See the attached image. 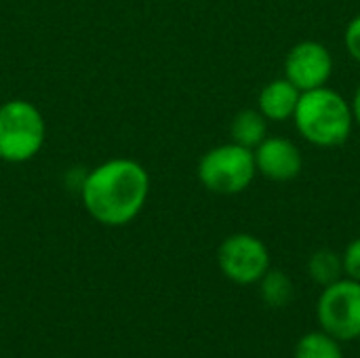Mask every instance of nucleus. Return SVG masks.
Masks as SVG:
<instances>
[{"label":"nucleus","mask_w":360,"mask_h":358,"mask_svg":"<svg viewBox=\"0 0 360 358\" xmlns=\"http://www.w3.org/2000/svg\"><path fill=\"white\" fill-rule=\"evenodd\" d=\"M86 213L103 226H127L150 196L148 171L131 158H112L91 169L80 186Z\"/></svg>","instance_id":"nucleus-1"},{"label":"nucleus","mask_w":360,"mask_h":358,"mask_svg":"<svg viewBox=\"0 0 360 358\" xmlns=\"http://www.w3.org/2000/svg\"><path fill=\"white\" fill-rule=\"evenodd\" d=\"M293 118L300 135L319 148H338L346 143L354 124L352 103L327 87L304 91Z\"/></svg>","instance_id":"nucleus-2"},{"label":"nucleus","mask_w":360,"mask_h":358,"mask_svg":"<svg viewBox=\"0 0 360 358\" xmlns=\"http://www.w3.org/2000/svg\"><path fill=\"white\" fill-rule=\"evenodd\" d=\"M46 122L40 110L25 99H8L0 106V158L27 162L44 146Z\"/></svg>","instance_id":"nucleus-3"},{"label":"nucleus","mask_w":360,"mask_h":358,"mask_svg":"<svg viewBox=\"0 0 360 358\" xmlns=\"http://www.w3.org/2000/svg\"><path fill=\"white\" fill-rule=\"evenodd\" d=\"M257 167L253 150L238 143H224L209 150L198 162L200 184L215 194L232 196L245 192L255 179Z\"/></svg>","instance_id":"nucleus-4"},{"label":"nucleus","mask_w":360,"mask_h":358,"mask_svg":"<svg viewBox=\"0 0 360 358\" xmlns=\"http://www.w3.org/2000/svg\"><path fill=\"white\" fill-rule=\"evenodd\" d=\"M316 319L325 333L340 342H354L360 338V283L354 279H340L323 287L316 304Z\"/></svg>","instance_id":"nucleus-5"},{"label":"nucleus","mask_w":360,"mask_h":358,"mask_svg":"<svg viewBox=\"0 0 360 358\" xmlns=\"http://www.w3.org/2000/svg\"><path fill=\"white\" fill-rule=\"evenodd\" d=\"M217 264L224 276L236 285H257L270 270V251L253 234H232L217 251Z\"/></svg>","instance_id":"nucleus-6"},{"label":"nucleus","mask_w":360,"mask_h":358,"mask_svg":"<svg viewBox=\"0 0 360 358\" xmlns=\"http://www.w3.org/2000/svg\"><path fill=\"white\" fill-rule=\"evenodd\" d=\"M333 74V57L329 49L314 40L295 44L285 59V78L291 80L302 93L321 89Z\"/></svg>","instance_id":"nucleus-7"},{"label":"nucleus","mask_w":360,"mask_h":358,"mask_svg":"<svg viewBox=\"0 0 360 358\" xmlns=\"http://www.w3.org/2000/svg\"><path fill=\"white\" fill-rule=\"evenodd\" d=\"M253 156L257 173L272 181H291L304 167L300 148L285 137H266L253 150Z\"/></svg>","instance_id":"nucleus-8"},{"label":"nucleus","mask_w":360,"mask_h":358,"mask_svg":"<svg viewBox=\"0 0 360 358\" xmlns=\"http://www.w3.org/2000/svg\"><path fill=\"white\" fill-rule=\"evenodd\" d=\"M302 97V91L287 78H276L268 82L259 93V112L266 116V120H289L295 114L297 101Z\"/></svg>","instance_id":"nucleus-9"},{"label":"nucleus","mask_w":360,"mask_h":358,"mask_svg":"<svg viewBox=\"0 0 360 358\" xmlns=\"http://www.w3.org/2000/svg\"><path fill=\"white\" fill-rule=\"evenodd\" d=\"M230 133L234 143L255 150L268 137V120L259 110H243L234 116Z\"/></svg>","instance_id":"nucleus-10"},{"label":"nucleus","mask_w":360,"mask_h":358,"mask_svg":"<svg viewBox=\"0 0 360 358\" xmlns=\"http://www.w3.org/2000/svg\"><path fill=\"white\" fill-rule=\"evenodd\" d=\"M259 295L270 308H285L295 298V285L283 270H268L259 281Z\"/></svg>","instance_id":"nucleus-11"},{"label":"nucleus","mask_w":360,"mask_h":358,"mask_svg":"<svg viewBox=\"0 0 360 358\" xmlns=\"http://www.w3.org/2000/svg\"><path fill=\"white\" fill-rule=\"evenodd\" d=\"M308 276L321 287H329V285L338 283L340 279L346 276L342 255H338L331 249L314 251L308 260Z\"/></svg>","instance_id":"nucleus-12"},{"label":"nucleus","mask_w":360,"mask_h":358,"mask_svg":"<svg viewBox=\"0 0 360 358\" xmlns=\"http://www.w3.org/2000/svg\"><path fill=\"white\" fill-rule=\"evenodd\" d=\"M293 358H346L340 340L321 331H310L302 335L295 344Z\"/></svg>","instance_id":"nucleus-13"},{"label":"nucleus","mask_w":360,"mask_h":358,"mask_svg":"<svg viewBox=\"0 0 360 358\" xmlns=\"http://www.w3.org/2000/svg\"><path fill=\"white\" fill-rule=\"evenodd\" d=\"M342 262H344V274L348 279H354V281L360 283V238H354L346 247V251L342 255Z\"/></svg>","instance_id":"nucleus-14"},{"label":"nucleus","mask_w":360,"mask_h":358,"mask_svg":"<svg viewBox=\"0 0 360 358\" xmlns=\"http://www.w3.org/2000/svg\"><path fill=\"white\" fill-rule=\"evenodd\" d=\"M344 42H346V49H348V53L352 55V59H356L360 63V15H356V17L348 23Z\"/></svg>","instance_id":"nucleus-15"},{"label":"nucleus","mask_w":360,"mask_h":358,"mask_svg":"<svg viewBox=\"0 0 360 358\" xmlns=\"http://www.w3.org/2000/svg\"><path fill=\"white\" fill-rule=\"evenodd\" d=\"M352 114H354V122L360 124V84L354 93V99H352Z\"/></svg>","instance_id":"nucleus-16"}]
</instances>
